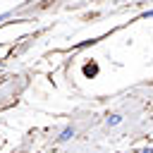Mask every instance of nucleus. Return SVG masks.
I'll return each instance as SVG.
<instances>
[{"instance_id": "f257e3e1", "label": "nucleus", "mask_w": 153, "mask_h": 153, "mask_svg": "<svg viewBox=\"0 0 153 153\" xmlns=\"http://www.w3.org/2000/svg\"><path fill=\"white\" fill-rule=\"evenodd\" d=\"M72 136H74V127H72V124H67V127L60 131V136H57V143H67Z\"/></svg>"}, {"instance_id": "f03ea898", "label": "nucleus", "mask_w": 153, "mask_h": 153, "mask_svg": "<svg viewBox=\"0 0 153 153\" xmlns=\"http://www.w3.org/2000/svg\"><path fill=\"white\" fill-rule=\"evenodd\" d=\"M122 120H124L122 115H108V117H105V124H108V127H117Z\"/></svg>"}, {"instance_id": "7ed1b4c3", "label": "nucleus", "mask_w": 153, "mask_h": 153, "mask_svg": "<svg viewBox=\"0 0 153 153\" xmlns=\"http://www.w3.org/2000/svg\"><path fill=\"white\" fill-rule=\"evenodd\" d=\"M84 72H86V74H96V72H98V67H96V65H86V67H84Z\"/></svg>"}, {"instance_id": "20e7f679", "label": "nucleus", "mask_w": 153, "mask_h": 153, "mask_svg": "<svg viewBox=\"0 0 153 153\" xmlns=\"http://www.w3.org/2000/svg\"><path fill=\"white\" fill-rule=\"evenodd\" d=\"M10 14H12V12H2V14H0V24H2V22H5V19H7Z\"/></svg>"}]
</instances>
